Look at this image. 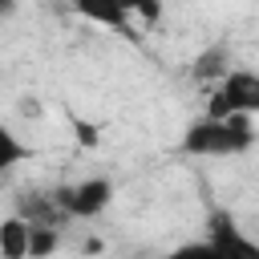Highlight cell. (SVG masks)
<instances>
[{
	"mask_svg": "<svg viewBox=\"0 0 259 259\" xmlns=\"http://www.w3.org/2000/svg\"><path fill=\"white\" fill-rule=\"evenodd\" d=\"M255 146V125L251 117H210L202 113L182 130L178 150L194 158H239Z\"/></svg>",
	"mask_w": 259,
	"mask_h": 259,
	"instance_id": "cell-1",
	"label": "cell"
},
{
	"mask_svg": "<svg viewBox=\"0 0 259 259\" xmlns=\"http://www.w3.org/2000/svg\"><path fill=\"white\" fill-rule=\"evenodd\" d=\"M210 117H259V73L255 69H227L206 93Z\"/></svg>",
	"mask_w": 259,
	"mask_h": 259,
	"instance_id": "cell-2",
	"label": "cell"
},
{
	"mask_svg": "<svg viewBox=\"0 0 259 259\" xmlns=\"http://www.w3.org/2000/svg\"><path fill=\"white\" fill-rule=\"evenodd\" d=\"M206 243L219 259H259V239H251L239 219L223 206H210L206 214Z\"/></svg>",
	"mask_w": 259,
	"mask_h": 259,
	"instance_id": "cell-3",
	"label": "cell"
},
{
	"mask_svg": "<svg viewBox=\"0 0 259 259\" xmlns=\"http://www.w3.org/2000/svg\"><path fill=\"white\" fill-rule=\"evenodd\" d=\"M57 202H61L65 219H97L113 202V182L109 178H85V182L61 186L57 190Z\"/></svg>",
	"mask_w": 259,
	"mask_h": 259,
	"instance_id": "cell-4",
	"label": "cell"
},
{
	"mask_svg": "<svg viewBox=\"0 0 259 259\" xmlns=\"http://www.w3.org/2000/svg\"><path fill=\"white\" fill-rule=\"evenodd\" d=\"M77 16H85L89 24H101V28H113V32H130L134 28V16L125 8V0H73Z\"/></svg>",
	"mask_w": 259,
	"mask_h": 259,
	"instance_id": "cell-5",
	"label": "cell"
},
{
	"mask_svg": "<svg viewBox=\"0 0 259 259\" xmlns=\"http://www.w3.org/2000/svg\"><path fill=\"white\" fill-rule=\"evenodd\" d=\"M227 61H231V45H227V40H214L206 53H198V57H194L190 77H194V81H210V85H214V81L227 73Z\"/></svg>",
	"mask_w": 259,
	"mask_h": 259,
	"instance_id": "cell-6",
	"label": "cell"
},
{
	"mask_svg": "<svg viewBox=\"0 0 259 259\" xmlns=\"http://www.w3.org/2000/svg\"><path fill=\"white\" fill-rule=\"evenodd\" d=\"M0 255L4 259H28V223L20 214L0 223Z\"/></svg>",
	"mask_w": 259,
	"mask_h": 259,
	"instance_id": "cell-7",
	"label": "cell"
},
{
	"mask_svg": "<svg viewBox=\"0 0 259 259\" xmlns=\"http://www.w3.org/2000/svg\"><path fill=\"white\" fill-rule=\"evenodd\" d=\"M57 239H61V227H32L28 223V259H45L57 251Z\"/></svg>",
	"mask_w": 259,
	"mask_h": 259,
	"instance_id": "cell-8",
	"label": "cell"
},
{
	"mask_svg": "<svg viewBox=\"0 0 259 259\" xmlns=\"http://www.w3.org/2000/svg\"><path fill=\"white\" fill-rule=\"evenodd\" d=\"M24 158H28V146H24V142H20L4 121H0V174H4V170H12V166H16V162H24Z\"/></svg>",
	"mask_w": 259,
	"mask_h": 259,
	"instance_id": "cell-9",
	"label": "cell"
},
{
	"mask_svg": "<svg viewBox=\"0 0 259 259\" xmlns=\"http://www.w3.org/2000/svg\"><path fill=\"white\" fill-rule=\"evenodd\" d=\"M162 259H219L214 251H210V243L206 239H190V243H178L170 255H162Z\"/></svg>",
	"mask_w": 259,
	"mask_h": 259,
	"instance_id": "cell-10",
	"label": "cell"
},
{
	"mask_svg": "<svg viewBox=\"0 0 259 259\" xmlns=\"http://www.w3.org/2000/svg\"><path fill=\"white\" fill-rule=\"evenodd\" d=\"M125 8L134 20H150V24L162 16V0H125Z\"/></svg>",
	"mask_w": 259,
	"mask_h": 259,
	"instance_id": "cell-11",
	"label": "cell"
},
{
	"mask_svg": "<svg viewBox=\"0 0 259 259\" xmlns=\"http://www.w3.org/2000/svg\"><path fill=\"white\" fill-rule=\"evenodd\" d=\"M16 12V0H0V16H12Z\"/></svg>",
	"mask_w": 259,
	"mask_h": 259,
	"instance_id": "cell-12",
	"label": "cell"
}]
</instances>
